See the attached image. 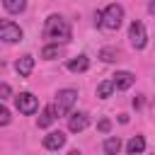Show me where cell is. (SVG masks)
<instances>
[{
    "mask_svg": "<svg viewBox=\"0 0 155 155\" xmlns=\"http://www.w3.org/2000/svg\"><path fill=\"white\" fill-rule=\"evenodd\" d=\"M73 36V29L70 24L61 17V15H48L46 17V24H44V39H48L51 44H68Z\"/></svg>",
    "mask_w": 155,
    "mask_h": 155,
    "instance_id": "6da1fadb",
    "label": "cell"
},
{
    "mask_svg": "<svg viewBox=\"0 0 155 155\" xmlns=\"http://www.w3.org/2000/svg\"><path fill=\"white\" fill-rule=\"evenodd\" d=\"M121 22H124V7H121L119 2H111V5H107L102 12H97V24L104 27V29H109V31L119 29Z\"/></svg>",
    "mask_w": 155,
    "mask_h": 155,
    "instance_id": "7a4b0ae2",
    "label": "cell"
},
{
    "mask_svg": "<svg viewBox=\"0 0 155 155\" xmlns=\"http://www.w3.org/2000/svg\"><path fill=\"white\" fill-rule=\"evenodd\" d=\"M75 99H78V90H73V87L58 90V94H56V102H53L56 116H63V114H68V111H70V107L75 104Z\"/></svg>",
    "mask_w": 155,
    "mask_h": 155,
    "instance_id": "3957f363",
    "label": "cell"
},
{
    "mask_svg": "<svg viewBox=\"0 0 155 155\" xmlns=\"http://www.w3.org/2000/svg\"><path fill=\"white\" fill-rule=\"evenodd\" d=\"M22 36H24V31L19 24H15L12 19H0V41L17 44V41H22Z\"/></svg>",
    "mask_w": 155,
    "mask_h": 155,
    "instance_id": "277c9868",
    "label": "cell"
},
{
    "mask_svg": "<svg viewBox=\"0 0 155 155\" xmlns=\"http://www.w3.org/2000/svg\"><path fill=\"white\" fill-rule=\"evenodd\" d=\"M128 39H131V44H133V48H145V44H148V31H145V24L143 22H138V19H133L131 22V27H128Z\"/></svg>",
    "mask_w": 155,
    "mask_h": 155,
    "instance_id": "5b68a950",
    "label": "cell"
},
{
    "mask_svg": "<svg viewBox=\"0 0 155 155\" xmlns=\"http://www.w3.org/2000/svg\"><path fill=\"white\" fill-rule=\"evenodd\" d=\"M15 107H17V111L29 116V114H34L39 109V99L31 92H19V94H15Z\"/></svg>",
    "mask_w": 155,
    "mask_h": 155,
    "instance_id": "8992f818",
    "label": "cell"
},
{
    "mask_svg": "<svg viewBox=\"0 0 155 155\" xmlns=\"http://www.w3.org/2000/svg\"><path fill=\"white\" fill-rule=\"evenodd\" d=\"M65 145V133L63 131H51L44 136V148L46 150H61Z\"/></svg>",
    "mask_w": 155,
    "mask_h": 155,
    "instance_id": "52a82bcc",
    "label": "cell"
},
{
    "mask_svg": "<svg viewBox=\"0 0 155 155\" xmlns=\"http://www.w3.org/2000/svg\"><path fill=\"white\" fill-rule=\"evenodd\" d=\"M87 126H90V116H87L85 111L70 114V119H68V128H70L73 133H80V131H85Z\"/></svg>",
    "mask_w": 155,
    "mask_h": 155,
    "instance_id": "ba28073f",
    "label": "cell"
},
{
    "mask_svg": "<svg viewBox=\"0 0 155 155\" xmlns=\"http://www.w3.org/2000/svg\"><path fill=\"white\" fill-rule=\"evenodd\" d=\"M15 70L19 73V78H29V75H31V70H34V58H31L29 53L19 56V58H17V63H15Z\"/></svg>",
    "mask_w": 155,
    "mask_h": 155,
    "instance_id": "9c48e42d",
    "label": "cell"
},
{
    "mask_svg": "<svg viewBox=\"0 0 155 155\" xmlns=\"http://www.w3.org/2000/svg\"><path fill=\"white\" fill-rule=\"evenodd\" d=\"M111 82H114L116 90H128V87L136 82V75L128 73V70H121V73H116V75L111 78Z\"/></svg>",
    "mask_w": 155,
    "mask_h": 155,
    "instance_id": "30bf717a",
    "label": "cell"
},
{
    "mask_svg": "<svg viewBox=\"0 0 155 155\" xmlns=\"http://www.w3.org/2000/svg\"><path fill=\"white\" fill-rule=\"evenodd\" d=\"M87 68H90V58L85 53H80V56H75V58L68 61V70L70 73H85Z\"/></svg>",
    "mask_w": 155,
    "mask_h": 155,
    "instance_id": "8fae6325",
    "label": "cell"
},
{
    "mask_svg": "<svg viewBox=\"0 0 155 155\" xmlns=\"http://www.w3.org/2000/svg\"><path fill=\"white\" fill-rule=\"evenodd\" d=\"M56 119H58V116H56V109H53V104H48V107L41 111V116L36 119V124H39V128H48Z\"/></svg>",
    "mask_w": 155,
    "mask_h": 155,
    "instance_id": "7c38bea8",
    "label": "cell"
},
{
    "mask_svg": "<svg viewBox=\"0 0 155 155\" xmlns=\"http://www.w3.org/2000/svg\"><path fill=\"white\" fill-rule=\"evenodd\" d=\"M145 150V138L143 136H133L128 143H126V153L128 155H140Z\"/></svg>",
    "mask_w": 155,
    "mask_h": 155,
    "instance_id": "4fadbf2b",
    "label": "cell"
},
{
    "mask_svg": "<svg viewBox=\"0 0 155 155\" xmlns=\"http://www.w3.org/2000/svg\"><path fill=\"white\" fill-rule=\"evenodd\" d=\"M2 7L10 15H19V12L27 10V0H2Z\"/></svg>",
    "mask_w": 155,
    "mask_h": 155,
    "instance_id": "5bb4252c",
    "label": "cell"
},
{
    "mask_svg": "<svg viewBox=\"0 0 155 155\" xmlns=\"http://www.w3.org/2000/svg\"><path fill=\"white\" fill-rule=\"evenodd\" d=\"M121 150V140H119V136H109L107 140H104V153L107 155H116Z\"/></svg>",
    "mask_w": 155,
    "mask_h": 155,
    "instance_id": "9a60e30c",
    "label": "cell"
},
{
    "mask_svg": "<svg viewBox=\"0 0 155 155\" xmlns=\"http://www.w3.org/2000/svg\"><path fill=\"white\" fill-rule=\"evenodd\" d=\"M114 90H116V87H114V82H111V80H104V82H99V85H97V97L107 99Z\"/></svg>",
    "mask_w": 155,
    "mask_h": 155,
    "instance_id": "2e32d148",
    "label": "cell"
},
{
    "mask_svg": "<svg viewBox=\"0 0 155 155\" xmlns=\"http://www.w3.org/2000/svg\"><path fill=\"white\" fill-rule=\"evenodd\" d=\"M116 56H119V51H116V48H102V51H99V58H102L104 63L116 61Z\"/></svg>",
    "mask_w": 155,
    "mask_h": 155,
    "instance_id": "e0dca14e",
    "label": "cell"
},
{
    "mask_svg": "<svg viewBox=\"0 0 155 155\" xmlns=\"http://www.w3.org/2000/svg\"><path fill=\"white\" fill-rule=\"evenodd\" d=\"M12 121V116H10V109L5 107V104H0V126H7Z\"/></svg>",
    "mask_w": 155,
    "mask_h": 155,
    "instance_id": "ac0fdd59",
    "label": "cell"
},
{
    "mask_svg": "<svg viewBox=\"0 0 155 155\" xmlns=\"http://www.w3.org/2000/svg\"><path fill=\"white\" fill-rule=\"evenodd\" d=\"M58 56V46H46L41 51V58H56Z\"/></svg>",
    "mask_w": 155,
    "mask_h": 155,
    "instance_id": "d6986e66",
    "label": "cell"
},
{
    "mask_svg": "<svg viewBox=\"0 0 155 155\" xmlns=\"http://www.w3.org/2000/svg\"><path fill=\"white\" fill-rule=\"evenodd\" d=\"M7 97H12V87L7 82H0V99H7Z\"/></svg>",
    "mask_w": 155,
    "mask_h": 155,
    "instance_id": "ffe728a7",
    "label": "cell"
},
{
    "mask_svg": "<svg viewBox=\"0 0 155 155\" xmlns=\"http://www.w3.org/2000/svg\"><path fill=\"white\" fill-rule=\"evenodd\" d=\"M97 128H99L102 133H109V131H111V121H109V119H102V121L97 124Z\"/></svg>",
    "mask_w": 155,
    "mask_h": 155,
    "instance_id": "44dd1931",
    "label": "cell"
},
{
    "mask_svg": "<svg viewBox=\"0 0 155 155\" xmlns=\"http://www.w3.org/2000/svg\"><path fill=\"white\" fill-rule=\"evenodd\" d=\"M148 12H150V15H155V0H150V2H148Z\"/></svg>",
    "mask_w": 155,
    "mask_h": 155,
    "instance_id": "7402d4cb",
    "label": "cell"
},
{
    "mask_svg": "<svg viewBox=\"0 0 155 155\" xmlns=\"http://www.w3.org/2000/svg\"><path fill=\"white\" fill-rule=\"evenodd\" d=\"M68 155H82V153H80V150H70Z\"/></svg>",
    "mask_w": 155,
    "mask_h": 155,
    "instance_id": "603a6c76",
    "label": "cell"
}]
</instances>
